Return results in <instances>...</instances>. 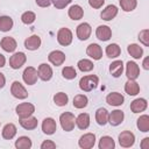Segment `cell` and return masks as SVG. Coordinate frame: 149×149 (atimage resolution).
Listing matches in <instances>:
<instances>
[{"mask_svg":"<svg viewBox=\"0 0 149 149\" xmlns=\"http://www.w3.org/2000/svg\"><path fill=\"white\" fill-rule=\"evenodd\" d=\"M98 83H99V79L97 76L88 74V76H84L83 78H80L79 87H80V90H83L85 92H90L98 86Z\"/></svg>","mask_w":149,"mask_h":149,"instance_id":"obj_1","label":"cell"},{"mask_svg":"<svg viewBox=\"0 0 149 149\" xmlns=\"http://www.w3.org/2000/svg\"><path fill=\"white\" fill-rule=\"evenodd\" d=\"M59 121H61V126L65 132H71L74 128V123H76V118L72 113L70 112H64L61 114L59 116Z\"/></svg>","mask_w":149,"mask_h":149,"instance_id":"obj_2","label":"cell"},{"mask_svg":"<svg viewBox=\"0 0 149 149\" xmlns=\"http://www.w3.org/2000/svg\"><path fill=\"white\" fill-rule=\"evenodd\" d=\"M35 112V107L30 102H22L16 106V114L19 115L20 119L31 116V114Z\"/></svg>","mask_w":149,"mask_h":149,"instance_id":"obj_3","label":"cell"},{"mask_svg":"<svg viewBox=\"0 0 149 149\" xmlns=\"http://www.w3.org/2000/svg\"><path fill=\"white\" fill-rule=\"evenodd\" d=\"M57 41L61 45L66 47L72 42V33L69 28H61L57 33Z\"/></svg>","mask_w":149,"mask_h":149,"instance_id":"obj_4","label":"cell"},{"mask_svg":"<svg viewBox=\"0 0 149 149\" xmlns=\"http://www.w3.org/2000/svg\"><path fill=\"white\" fill-rule=\"evenodd\" d=\"M37 77H38L37 70L35 68H33V66L26 68L23 73H22V78H23L24 83L28 84V85H34L37 81Z\"/></svg>","mask_w":149,"mask_h":149,"instance_id":"obj_5","label":"cell"},{"mask_svg":"<svg viewBox=\"0 0 149 149\" xmlns=\"http://www.w3.org/2000/svg\"><path fill=\"white\" fill-rule=\"evenodd\" d=\"M10 92H12V94H13L15 98H17V99H26V98L28 97L27 90H26V88L23 87V85H22L20 81H17V80L13 81V84H12V86H10Z\"/></svg>","mask_w":149,"mask_h":149,"instance_id":"obj_6","label":"cell"},{"mask_svg":"<svg viewBox=\"0 0 149 149\" xmlns=\"http://www.w3.org/2000/svg\"><path fill=\"white\" fill-rule=\"evenodd\" d=\"M134 142H135V135L129 130H125L119 135V143L123 148L132 147L134 144Z\"/></svg>","mask_w":149,"mask_h":149,"instance_id":"obj_7","label":"cell"},{"mask_svg":"<svg viewBox=\"0 0 149 149\" xmlns=\"http://www.w3.org/2000/svg\"><path fill=\"white\" fill-rule=\"evenodd\" d=\"M27 61V57L23 52H15L9 58V65L12 69H20Z\"/></svg>","mask_w":149,"mask_h":149,"instance_id":"obj_8","label":"cell"},{"mask_svg":"<svg viewBox=\"0 0 149 149\" xmlns=\"http://www.w3.org/2000/svg\"><path fill=\"white\" fill-rule=\"evenodd\" d=\"M94 143H95V135L92 134V133L84 134L78 141L79 147L83 148V149H90L94 146Z\"/></svg>","mask_w":149,"mask_h":149,"instance_id":"obj_9","label":"cell"},{"mask_svg":"<svg viewBox=\"0 0 149 149\" xmlns=\"http://www.w3.org/2000/svg\"><path fill=\"white\" fill-rule=\"evenodd\" d=\"M48 59H49V62L51 64H54L56 66H59L65 61V54L63 51H61V50H54V51H51L49 54Z\"/></svg>","mask_w":149,"mask_h":149,"instance_id":"obj_10","label":"cell"},{"mask_svg":"<svg viewBox=\"0 0 149 149\" xmlns=\"http://www.w3.org/2000/svg\"><path fill=\"white\" fill-rule=\"evenodd\" d=\"M91 26L87 23V22H84V23H80L78 27H77V36L80 41H85L90 37L91 35Z\"/></svg>","mask_w":149,"mask_h":149,"instance_id":"obj_11","label":"cell"},{"mask_svg":"<svg viewBox=\"0 0 149 149\" xmlns=\"http://www.w3.org/2000/svg\"><path fill=\"white\" fill-rule=\"evenodd\" d=\"M37 74L38 77L44 80V81H48L51 79L52 77V69L50 68V65L45 64V63H42L40 66H38V70H37Z\"/></svg>","mask_w":149,"mask_h":149,"instance_id":"obj_12","label":"cell"},{"mask_svg":"<svg viewBox=\"0 0 149 149\" xmlns=\"http://www.w3.org/2000/svg\"><path fill=\"white\" fill-rule=\"evenodd\" d=\"M86 54L91 57V58H93V59H100L101 57H102V49H101V47L99 45V44H97V43H91L88 47H87V49H86Z\"/></svg>","mask_w":149,"mask_h":149,"instance_id":"obj_13","label":"cell"},{"mask_svg":"<svg viewBox=\"0 0 149 149\" xmlns=\"http://www.w3.org/2000/svg\"><path fill=\"white\" fill-rule=\"evenodd\" d=\"M126 74L128 79H136L140 76V68L135 62H128L126 65Z\"/></svg>","mask_w":149,"mask_h":149,"instance_id":"obj_14","label":"cell"},{"mask_svg":"<svg viewBox=\"0 0 149 149\" xmlns=\"http://www.w3.org/2000/svg\"><path fill=\"white\" fill-rule=\"evenodd\" d=\"M57 129V125H56V121L52 119V118H47L43 120L42 122V130L44 134L47 135H51L56 132Z\"/></svg>","mask_w":149,"mask_h":149,"instance_id":"obj_15","label":"cell"},{"mask_svg":"<svg viewBox=\"0 0 149 149\" xmlns=\"http://www.w3.org/2000/svg\"><path fill=\"white\" fill-rule=\"evenodd\" d=\"M123 100H125L123 95L119 92H112L106 97V101L111 106H120L123 104Z\"/></svg>","mask_w":149,"mask_h":149,"instance_id":"obj_16","label":"cell"},{"mask_svg":"<svg viewBox=\"0 0 149 149\" xmlns=\"http://www.w3.org/2000/svg\"><path fill=\"white\" fill-rule=\"evenodd\" d=\"M123 118H125L123 112L120 109H115V111H112L111 114H108V122L112 126H119L123 121Z\"/></svg>","mask_w":149,"mask_h":149,"instance_id":"obj_17","label":"cell"},{"mask_svg":"<svg viewBox=\"0 0 149 149\" xmlns=\"http://www.w3.org/2000/svg\"><path fill=\"white\" fill-rule=\"evenodd\" d=\"M95 36L100 41H108L112 36V30L107 26H99L95 30Z\"/></svg>","mask_w":149,"mask_h":149,"instance_id":"obj_18","label":"cell"},{"mask_svg":"<svg viewBox=\"0 0 149 149\" xmlns=\"http://www.w3.org/2000/svg\"><path fill=\"white\" fill-rule=\"evenodd\" d=\"M0 45H1V48L5 50V51H7V52H13L15 49H16V41L13 38V37H9V36H6V37H3L2 40H1V42H0Z\"/></svg>","mask_w":149,"mask_h":149,"instance_id":"obj_19","label":"cell"},{"mask_svg":"<svg viewBox=\"0 0 149 149\" xmlns=\"http://www.w3.org/2000/svg\"><path fill=\"white\" fill-rule=\"evenodd\" d=\"M118 14V8L114 5H108L102 12H101V19L105 21H111L112 19H114Z\"/></svg>","mask_w":149,"mask_h":149,"instance_id":"obj_20","label":"cell"},{"mask_svg":"<svg viewBox=\"0 0 149 149\" xmlns=\"http://www.w3.org/2000/svg\"><path fill=\"white\" fill-rule=\"evenodd\" d=\"M147 106H148L147 100L143 98H139L130 104V109L133 113H140V112H143L147 108Z\"/></svg>","mask_w":149,"mask_h":149,"instance_id":"obj_21","label":"cell"},{"mask_svg":"<svg viewBox=\"0 0 149 149\" xmlns=\"http://www.w3.org/2000/svg\"><path fill=\"white\" fill-rule=\"evenodd\" d=\"M41 45V38L37 35H33L24 41V47L28 50H37Z\"/></svg>","mask_w":149,"mask_h":149,"instance_id":"obj_22","label":"cell"},{"mask_svg":"<svg viewBox=\"0 0 149 149\" xmlns=\"http://www.w3.org/2000/svg\"><path fill=\"white\" fill-rule=\"evenodd\" d=\"M122 71H123V63H122V61H114L109 65V72L115 78L120 77L122 74Z\"/></svg>","mask_w":149,"mask_h":149,"instance_id":"obj_23","label":"cell"},{"mask_svg":"<svg viewBox=\"0 0 149 149\" xmlns=\"http://www.w3.org/2000/svg\"><path fill=\"white\" fill-rule=\"evenodd\" d=\"M68 14H69L70 19H72V20H80L84 15V10L79 5H73L69 8Z\"/></svg>","mask_w":149,"mask_h":149,"instance_id":"obj_24","label":"cell"},{"mask_svg":"<svg viewBox=\"0 0 149 149\" xmlns=\"http://www.w3.org/2000/svg\"><path fill=\"white\" fill-rule=\"evenodd\" d=\"M125 91L129 95H136L140 92V86L134 79H128V81L125 85Z\"/></svg>","mask_w":149,"mask_h":149,"instance_id":"obj_25","label":"cell"},{"mask_svg":"<svg viewBox=\"0 0 149 149\" xmlns=\"http://www.w3.org/2000/svg\"><path fill=\"white\" fill-rule=\"evenodd\" d=\"M76 125L79 129H86L90 126V115L87 113H81L76 118Z\"/></svg>","mask_w":149,"mask_h":149,"instance_id":"obj_26","label":"cell"},{"mask_svg":"<svg viewBox=\"0 0 149 149\" xmlns=\"http://www.w3.org/2000/svg\"><path fill=\"white\" fill-rule=\"evenodd\" d=\"M95 120L100 126L106 125L107 121H108V112H107V109L102 108V107L98 108L97 112H95Z\"/></svg>","mask_w":149,"mask_h":149,"instance_id":"obj_27","label":"cell"},{"mask_svg":"<svg viewBox=\"0 0 149 149\" xmlns=\"http://www.w3.org/2000/svg\"><path fill=\"white\" fill-rule=\"evenodd\" d=\"M20 125L24 128V129H35L37 127V119L34 116H28V118H23L20 119Z\"/></svg>","mask_w":149,"mask_h":149,"instance_id":"obj_28","label":"cell"},{"mask_svg":"<svg viewBox=\"0 0 149 149\" xmlns=\"http://www.w3.org/2000/svg\"><path fill=\"white\" fill-rule=\"evenodd\" d=\"M16 135V127L13 123H7L2 129V137L6 140H12Z\"/></svg>","mask_w":149,"mask_h":149,"instance_id":"obj_29","label":"cell"},{"mask_svg":"<svg viewBox=\"0 0 149 149\" xmlns=\"http://www.w3.org/2000/svg\"><path fill=\"white\" fill-rule=\"evenodd\" d=\"M127 50H128L129 55H130L133 58H135V59L141 58V57H142V55H143V49H142L139 44H135V43L129 44V45H128V48H127Z\"/></svg>","mask_w":149,"mask_h":149,"instance_id":"obj_30","label":"cell"},{"mask_svg":"<svg viewBox=\"0 0 149 149\" xmlns=\"http://www.w3.org/2000/svg\"><path fill=\"white\" fill-rule=\"evenodd\" d=\"M98 147L99 149H114L115 142L111 136H101Z\"/></svg>","mask_w":149,"mask_h":149,"instance_id":"obj_31","label":"cell"},{"mask_svg":"<svg viewBox=\"0 0 149 149\" xmlns=\"http://www.w3.org/2000/svg\"><path fill=\"white\" fill-rule=\"evenodd\" d=\"M121 54V49L116 43H112L106 47V55L109 58H116Z\"/></svg>","mask_w":149,"mask_h":149,"instance_id":"obj_32","label":"cell"},{"mask_svg":"<svg viewBox=\"0 0 149 149\" xmlns=\"http://www.w3.org/2000/svg\"><path fill=\"white\" fill-rule=\"evenodd\" d=\"M14 22L13 19L9 16H0V30L1 31H9L13 27Z\"/></svg>","mask_w":149,"mask_h":149,"instance_id":"obj_33","label":"cell"},{"mask_svg":"<svg viewBox=\"0 0 149 149\" xmlns=\"http://www.w3.org/2000/svg\"><path fill=\"white\" fill-rule=\"evenodd\" d=\"M137 128L141 132H144V133L149 132V116L147 114L141 115L137 119Z\"/></svg>","mask_w":149,"mask_h":149,"instance_id":"obj_34","label":"cell"},{"mask_svg":"<svg viewBox=\"0 0 149 149\" xmlns=\"http://www.w3.org/2000/svg\"><path fill=\"white\" fill-rule=\"evenodd\" d=\"M15 147L17 149H29L31 148V140L28 136H21L16 140Z\"/></svg>","mask_w":149,"mask_h":149,"instance_id":"obj_35","label":"cell"},{"mask_svg":"<svg viewBox=\"0 0 149 149\" xmlns=\"http://www.w3.org/2000/svg\"><path fill=\"white\" fill-rule=\"evenodd\" d=\"M87 97L84 94H78L73 98V107L76 108H84L87 106Z\"/></svg>","mask_w":149,"mask_h":149,"instance_id":"obj_36","label":"cell"},{"mask_svg":"<svg viewBox=\"0 0 149 149\" xmlns=\"http://www.w3.org/2000/svg\"><path fill=\"white\" fill-rule=\"evenodd\" d=\"M54 101L57 106H65L69 101V97L64 92H58L54 95Z\"/></svg>","mask_w":149,"mask_h":149,"instance_id":"obj_37","label":"cell"},{"mask_svg":"<svg viewBox=\"0 0 149 149\" xmlns=\"http://www.w3.org/2000/svg\"><path fill=\"white\" fill-rule=\"evenodd\" d=\"M77 66L81 72H88V71H91L93 69L94 65L90 59H80L77 63Z\"/></svg>","mask_w":149,"mask_h":149,"instance_id":"obj_38","label":"cell"},{"mask_svg":"<svg viewBox=\"0 0 149 149\" xmlns=\"http://www.w3.org/2000/svg\"><path fill=\"white\" fill-rule=\"evenodd\" d=\"M136 0H120V6L125 12H132L136 8Z\"/></svg>","mask_w":149,"mask_h":149,"instance_id":"obj_39","label":"cell"},{"mask_svg":"<svg viewBox=\"0 0 149 149\" xmlns=\"http://www.w3.org/2000/svg\"><path fill=\"white\" fill-rule=\"evenodd\" d=\"M35 19H36L35 13H34V12H30V10L24 12V13L21 15V21H22L24 24H30V23H33V22L35 21Z\"/></svg>","mask_w":149,"mask_h":149,"instance_id":"obj_40","label":"cell"},{"mask_svg":"<svg viewBox=\"0 0 149 149\" xmlns=\"http://www.w3.org/2000/svg\"><path fill=\"white\" fill-rule=\"evenodd\" d=\"M62 74L65 79H73L77 77V72H76L74 68H72V66H65L62 70Z\"/></svg>","mask_w":149,"mask_h":149,"instance_id":"obj_41","label":"cell"},{"mask_svg":"<svg viewBox=\"0 0 149 149\" xmlns=\"http://www.w3.org/2000/svg\"><path fill=\"white\" fill-rule=\"evenodd\" d=\"M139 40L146 47H149V29H143L139 34Z\"/></svg>","mask_w":149,"mask_h":149,"instance_id":"obj_42","label":"cell"},{"mask_svg":"<svg viewBox=\"0 0 149 149\" xmlns=\"http://www.w3.org/2000/svg\"><path fill=\"white\" fill-rule=\"evenodd\" d=\"M51 2L54 3V6H55L56 8L62 9V8L66 7V6L71 2V0H51Z\"/></svg>","mask_w":149,"mask_h":149,"instance_id":"obj_43","label":"cell"},{"mask_svg":"<svg viewBox=\"0 0 149 149\" xmlns=\"http://www.w3.org/2000/svg\"><path fill=\"white\" fill-rule=\"evenodd\" d=\"M54 148H56V143H54L50 140H47L41 144V149H54Z\"/></svg>","mask_w":149,"mask_h":149,"instance_id":"obj_44","label":"cell"},{"mask_svg":"<svg viewBox=\"0 0 149 149\" xmlns=\"http://www.w3.org/2000/svg\"><path fill=\"white\" fill-rule=\"evenodd\" d=\"M88 3L93 8H100L105 3V0H88Z\"/></svg>","mask_w":149,"mask_h":149,"instance_id":"obj_45","label":"cell"},{"mask_svg":"<svg viewBox=\"0 0 149 149\" xmlns=\"http://www.w3.org/2000/svg\"><path fill=\"white\" fill-rule=\"evenodd\" d=\"M35 1L40 7H48L51 3V0H35Z\"/></svg>","mask_w":149,"mask_h":149,"instance_id":"obj_46","label":"cell"},{"mask_svg":"<svg viewBox=\"0 0 149 149\" xmlns=\"http://www.w3.org/2000/svg\"><path fill=\"white\" fill-rule=\"evenodd\" d=\"M141 148L142 149H149V137H144L142 143H141Z\"/></svg>","mask_w":149,"mask_h":149,"instance_id":"obj_47","label":"cell"},{"mask_svg":"<svg viewBox=\"0 0 149 149\" xmlns=\"http://www.w3.org/2000/svg\"><path fill=\"white\" fill-rule=\"evenodd\" d=\"M5 84H6V78H5L3 73H1V72H0V88H1V87H3V86H5Z\"/></svg>","mask_w":149,"mask_h":149,"instance_id":"obj_48","label":"cell"},{"mask_svg":"<svg viewBox=\"0 0 149 149\" xmlns=\"http://www.w3.org/2000/svg\"><path fill=\"white\" fill-rule=\"evenodd\" d=\"M143 68L146 70H149V57H146L143 59Z\"/></svg>","mask_w":149,"mask_h":149,"instance_id":"obj_49","label":"cell"},{"mask_svg":"<svg viewBox=\"0 0 149 149\" xmlns=\"http://www.w3.org/2000/svg\"><path fill=\"white\" fill-rule=\"evenodd\" d=\"M5 63H6V58H5V56L2 54H0V68L5 66Z\"/></svg>","mask_w":149,"mask_h":149,"instance_id":"obj_50","label":"cell"}]
</instances>
